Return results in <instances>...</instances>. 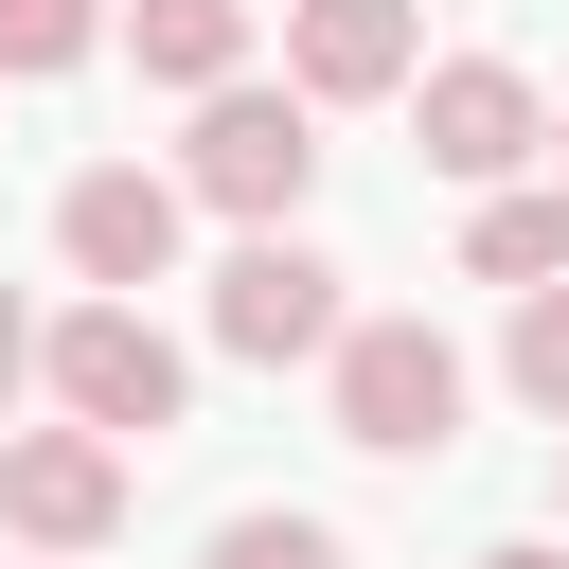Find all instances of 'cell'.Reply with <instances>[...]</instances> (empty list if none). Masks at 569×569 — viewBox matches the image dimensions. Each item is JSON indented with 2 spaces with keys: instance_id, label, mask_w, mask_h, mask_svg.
Wrapping results in <instances>:
<instances>
[{
  "instance_id": "6da1fadb",
  "label": "cell",
  "mask_w": 569,
  "mask_h": 569,
  "mask_svg": "<svg viewBox=\"0 0 569 569\" xmlns=\"http://www.w3.org/2000/svg\"><path fill=\"white\" fill-rule=\"evenodd\" d=\"M320 409H338V445H373V462H445L462 445V338L445 320H356L338 356H320Z\"/></svg>"
},
{
  "instance_id": "7a4b0ae2",
  "label": "cell",
  "mask_w": 569,
  "mask_h": 569,
  "mask_svg": "<svg viewBox=\"0 0 569 569\" xmlns=\"http://www.w3.org/2000/svg\"><path fill=\"white\" fill-rule=\"evenodd\" d=\"M36 373H53V409H71L89 445H160V427L196 409V356H178L142 302H71V320H36Z\"/></svg>"
},
{
  "instance_id": "3957f363",
  "label": "cell",
  "mask_w": 569,
  "mask_h": 569,
  "mask_svg": "<svg viewBox=\"0 0 569 569\" xmlns=\"http://www.w3.org/2000/svg\"><path fill=\"white\" fill-rule=\"evenodd\" d=\"M160 178H178L196 213H231V231H284V213L320 196V107H302V89H213Z\"/></svg>"
},
{
  "instance_id": "277c9868",
  "label": "cell",
  "mask_w": 569,
  "mask_h": 569,
  "mask_svg": "<svg viewBox=\"0 0 569 569\" xmlns=\"http://www.w3.org/2000/svg\"><path fill=\"white\" fill-rule=\"evenodd\" d=\"M338 338H356L338 267H320L302 231H231V267H213V356H249V373H302V356H338Z\"/></svg>"
},
{
  "instance_id": "5b68a950",
  "label": "cell",
  "mask_w": 569,
  "mask_h": 569,
  "mask_svg": "<svg viewBox=\"0 0 569 569\" xmlns=\"http://www.w3.org/2000/svg\"><path fill=\"white\" fill-rule=\"evenodd\" d=\"M178 231H196V196H178L160 160H89V178L53 196V249H71V284H89V302L178 284Z\"/></svg>"
},
{
  "instance_id": "8992f818",
  "label": "cell",
  "mask_w": 569,
  "mask_h": 569,
  "mask_svg": "<svg viewBox=\"0 0 569 569\" xmlns=\"http://www.w3.org/2000/svg\"><path fill=\"white\" fill-rule=\"evenodd\" d=\"M409 124H427V178H462V196H516V160L551 142V89H533L516 53H445V71L409 89Z\"/></svg>"
},
{
  "instance_id": "52a82bcc",
  "label": "cell",
  "mask_w": 569,
  "mask_h": 569,
  "mask_svg": "<svg viewBox=\"0 0 569 569\" xmlns=\"http://www.w3.org/2000/svg\"><path fill=\"white\" fill-rule=\"evenodd\" d=\"M0 533H18V551H107V533H124V445H89V427H0Z\"/></svg>"
},
{
  "instance_id": "ba28073f",
  "label": "cell",
  "mask_w": 569,
  "mask_h": 569,
  "mask_svg": "<svg viewBox=\"0 0 569 569\" xmlns=\"http://www.w3.org/2000/svg\"><path fill=\"white\" fill-rule=\"evenodd\" d=\"M284 89L302 107H391V89H427V18L409 0H284Z\"/></svg>"
},
{
  "instance_id": "9c48e42d",
  "label": "cell",
  "mask_w": 569,
  "mask_h": 569,
  "mask_svg": "<svg viewBox=\"0 0 569 569\" xmlns=\"http://www.w3.org/2000/svg\"><path fill=\"white\" fill-rule=\"evenodd\" d=\"M124 53H142V89H249V0H124Z\"/></svg>"
},
{
  "instance_id": "30bf717a",
  "label": "cell",
  "mask_w": 569,
  "mask_h": 569,
  "mask_svg": "<svg viewBox=\"0 0 569 569\" xmlns=\"http://www.w3.org/2000/svg\"><path fill=\"white\" fill-rule=\"evenodd\" d=\"M462 267H480V284H516V302H533V284H569V178H551V196H533V178H516V196H480V213H462Z\"/></svg>"
},
{
  "instance_id": "8fae6325",
  "label": "cell",
  "mask_w": 569,
  "mask_h": 569,
  "mask_svg": "<svg viewBox=\"0 0 569 569\" xmlns=\"http://www.w3.org/2000/svg\"><path fill=\"white\" fill-rule=\"evenodd\" d=\"M89 53H107V0H0V89L89 71Z\"/></svg>"
},
{
  "instance_id": "7c38bea8",
  "label": "cell",
  "mask_w": 569,
  "mask_h": 569,
  "mask_svg": "<svg viewBox=\"0 0 569 569\" xmlns=\"http://www.w3.org/2000/svg\"><path fill=\"white\" fill-rule=\"evenodd\" d=\"M498 373H516V409H551V427H569V284H533V302H516Z\"/></svg>"
},
{
  "instance_id": "4fadbf2b",
  "label": "cell",
  "mask_w": 569,
  "mask_h": 569,
  "mask_svg": "<svg viewBox=\"0 0 569 569\" xmlns=\"http://www.w3.org/2000/svg\"><path fill=\"white\" fill-rule=\"evenodd\" d=\"M196 569H338V533L267 498V516H213V551H196Z\"/></svg>"
},
{
  "instance_id": "5bb4252c",
  "label": "cell",
  "mask_w": 569,
  "mask_h": 569,
  "mask_svg": "<svg viewBox=\"0 0 569 569\" xmlns=\"http://www.w3.org/2000/svg\"><path fill=\"white\" fill-rule=\"evenodd\" d=\"M18 391H36V302L0 284V409H18Z\"/></svg>"
},
{
  "instance_id": "9a60e30c",
  "label": "cell",
  "mask_w": 569,
  "mask_h": 569,
  "mask_svg": "<svg viewBox=\"0 0 569 569\" xmlns=\"http://www.w3.org/2000/svg\"><path fill=\"white\" fill-rule=\"evenodd\" d=\"M480 569H569V533H498V551H480Z\"/></svg>"
},
{
  "instance_id": "2e32d148",
  "label": "cell",
  "mask_w": 569,
  "mask_h": 569,
  "mask_svg": "<svg viewBox=\"0 0 569 569\" xmlns=\"http://www.w3.org/2000/svg\"><path fill=\"white\" fill-rule=\"evenodd\" d=\"M551 160H569V107H551Z\"/></svg>"
},
{
  "instance_id": "e0dca14e",
  "label": "cell",
  "mask_w": 569,
  "mask_h": 569,
  "mask_svg": "<svg viewBox=\"0 0 569 569\" xmlns=\"http://www.w3.org/2000/svg\"><path fill=\"white\" fill-rule=\"evenodd\" d=\"M551 498H569V462H551Z\"/></svg>"
}]
</instances>
